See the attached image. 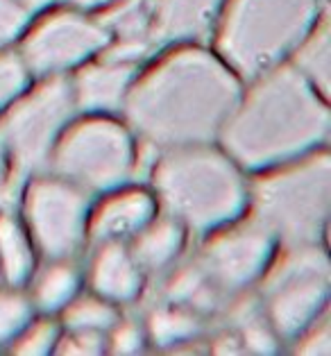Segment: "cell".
Wrapping results in <instances>:
<instances>
[{
  "instance_id": "obj_13",
  "label": "cell",
  "mask_w": 331,
  "mask_h": 356,
  "mask_svg": "<svg viewBox=\"0 0 331 356\" xmlns=\"http://www.w3.org/2000/svg\"><path fill=\"white\" fill-rule=\"evenodd\" d=\"M220 0H156L152 14V43L200 37L209 30Z\"/></svg>"
},
{
  "instance_id": "obj_30",
  "label": "cell",
  "mask_w": 331,
  "mask_h": 356,
  "mask_svg": "<svg viewBox=\"0 0 331 356\" xmlns=\"http://www.w3.org/2000/svg\"><path fill=\"white\" fill-rule=\"evenodd\" d=\"M111 347H114L118 354L138 352L141 350V334H138V329L132 325L120 327V329H116L114 338H111Z\"/></svg>"
},
{
  "instance_id": "obj_15",
  "label": "cell",
  "mask_w": 331,
  "mask_h": 356,
  "mask_svg": "<svg viewBox=\"0 0 331 356\" xmlns=\"http://www.w3.org/2000/svg\"><path fill=\"white\" fill-rule=\"evenodd\" d=\"M152 216V200L150 195L134 191V193L118 195L100 207L95 213L91 236L100 243L116 241L127 234H134L150 220Z\"/></svg>"
},
{
  "instance_id": "obj_3",
  "label": "cell",
  "mask_w": 331,
  "mask_h": 356,
  "mask_svg": "<svg viewBox=\"0 0 331 356\" xmlns=\"http://www.w3.org/2000/svg\"><path fill=\"white\" fill-rule=\"evenodd\" d=\"M156 188L168 209L195 229L227 222L245 204L239 170L211 150L172 152L156 168Z\"/></svg>"
},
{
  "instance_id": "obj_11",
  "label": "cell",
  "mask_w": 331,
  "mask_h": 356,
  "mask_svg": "<svg viewBox=\"0 0 331 356\" xmlns=\"http://www.w3.org/2000/svg\"><path fill=\"white\" fill-rule=\"evenodd\" d=\"M270 257V234L261 225H250L211 241L202 252L209 280L218 291H241L255 280Z\"/></svg>"
},
{
  "instance_id": "obj_17",
  "label": "cell",
  "mask_w": 331,
  "mask_h": 356,
  "mask_svg": "<svg viewBox=\"0 0 331 356\" xmlns=\"http://www.w3.org/2000/svg\"><path fill=\"white\" fill-rule=\"evenodd\" d=\"M0 264L12 286L23 284L32 270V254L23 232L12 216H0Z\"/></svg>"
},
{
  "instance_id": "obj_23",
  "label": "cell",
  "mask_w": 331,
  "mask_h": 356,
  "mask_svg": "<svg viewBox=\"0 0 331 356\" xmlns=\"http://www.w3.org/2000/svg\"><path fill=\"white\" fill-rule=\"evenodd\" d=\"M66 323L73 332H102V329H109L116 323V314L109 304L84 298L68 309Z\"/></svg>"
},
{
  "instance_id": "obj_7",
  "label": "cell",
  "mask_w": 331,
  "mask_h": 356,
  "mask_svg": "<svg viewBox=\"0 0 331 356\" xmlns=\"http://www.w3.org/2000/svg\"><path fill=\"white\" fill-rule=\"evenodd\" d=\"M134 150L127 132L109 120H86L59 143L55 170L84 188L102 191L120 184L132 170Z\"/></svg>"
},
{
  "instance_id": "obj_4",
  "label": "cell",
  "mask_w": 331,
  "mask_h": 356,
  "mask_svg": "<svg viewBox=\"0 0 331 356\" xmlns=\"http://www.w3.org/2000/svg\"><path fill=\"white\" fill-rule=\"evenodd\" d=\"M320 0H232L220 50L243 75H257L291 50L316 19Z\"/></svg>"
},
{
  "instance_id": "obj_32",
  "label": "cell",
  "mask_w": 331,
  "mask_h": 356,
  "mask_svg": "<svg viewBox=\"0 0 331 356\" xmlns=\"http://www.w3.org/2000/svg\"><path fill=\"white\" fill-rule=\"evenodd\" d=\"M14 193L12 186H7V175H5V147L0 143V204L5 202V197Z\"/></svg>"
},
{
  "instance_id": "obj_31",
  "label": "cell",
  "mask_w": 331,
  "mask_h": 356,
  "mask_svg": "<svg viewBox=\"0 0 331 356\" xmlns=\"http://www.w3.org/2000/svg\"><path fill=\"white\" fill-rule=\"evenodd\" d=\"M331 350V338H329V327L322 323L318 329H313L311 338L302 345V352L307 354H329Z\"/></svg>"
},
{
  "instance_id": "obj_34",
  "label": "cell",
  "mask_w": 331,
  "mask_h": 356,
  "mask_svg": "<svg viewBox=\"0 0 331 356\" xmlns=\"http://www.w3.org/2000/svg\"><path fill=\"white\" fill-rule=\"evenodd\" d=\"M68 3H73V5H80V7H95V5H102V3H107V0H68Z\"/></svg>"
},
{
  "instance_id": "obj_24",
  "label": "cell",
  "mask_w": 331,
  "mask_h": 356,
  "mask_svg": "<svg viewBox=\"0 0 331 356\" xmlns=\"http://www.w3.org/2000/svg\"><path fill=\"white\" fill-rule=\"evenodd\" d=\"M236 323L243 332V341L250 347L252 352H275L277 350V338L273 336V332L261 323L259 316H257V309L255 304H241L236 309Z\"/></svg>"
},
{
  "instance_id": "obj_12",
  "label": "cell",
  "mask_w": 331,
  "mask_h": 356,
  "mask_svg": "<svg viewBox=\"0 0 331 356\" xmlns=\"http://www.w3.org/2000/svg\"><path fill=\"white\" fill-rule=\"evenodd\" d=\"M154 0H123L114 10L102 14L100 25L114 32L118 41L107 53V62L132 64L154 48L152 43Z\"/></svg>"
},
{
  "instance_id": "obj_10",
  "label": "cell",
  "mask_w": 331,
  "mask_h": 356,
  "mask_svg": "<svg viewBox=\"0 0 331 356\" xmlns=\"http://www.w3.org/2000/svg\"><path fill=\"white\" fill-rule=\"evenodd\" d=\"M109 32L77 14H57L41 23L25 41L23 57L32 71L52 73L77 64L86 55L107 46Z\"/></svg>"
},
{
  "instance_id": "obj_29",
  "label": "cell",
  "mask_w": 331,
  "mask_h": 356,
  "mask_svg": "<svg viewBox=\"0 0 331 356\" xmlns=\"http://www.w3.org/2000/svg\"><path fill=\"white\" fill-rule=\"evenodd\" d=\"M62 352L66 354H98L102 352V341L98 332H75L62 345Z\"/></svg>"
},
{
  "instance_id": "obj_6",
  "label": "cell",
  "mask_w": 331,
  "mask_h": 356,
  "mask_svg": "<svg viewBox=\"0 0 331 356\" xmlns=\"http://www.w3.org/2000/svg\"><path fill=\"white\" fill-rule=\"evenodd\" d=\"M329 295V264L313 243L298 245L268 277L266 298L275 332L298 336L318 318Z\"/></svg>"
},
{
  "instance_id": "obj_33",
  "label": "cell",
  "mask_w": 331,
  "mask_h": 356,
  "mask_svg": "<svg viewBox=\"0 0 331 356\" xmlns=\"http://www.w3.org/2000/svg\"><path fill=\"white\" fill-rule=\"evenodd\" d=\"M16 5H21L25 12H34V10H41L43 5H48L50 0H14Z\"/></svg>"
},
{
  "instance_id": "obj_19",
  "label": "cell",
  "mask_w": 331,
  "mask_h": 356,
  "mask_svg": "<svg viewBox=\"0 0 331 356\" xmlns=\"http://www.w3.org/2000/svg\"><path fill=\"white\" fill-rule=\"evenodd\" d=\"M179 245H181V229L177 225L170 220L156 222L150 229H145L141 234V238L136 241L134 257L141 266L156 270V268H163L177 254Z\"/></svg>"
},
{
  "instance_id": "obj_8",
  "label": "cell",
  "mask_w": 331,
  "mask_h": 356,
  "mask_svg": "<svg viewBox=\"0 0 331 356\" xmlns=\"http://www.w3.org/2000/svg\"><path fill=\"white\" fill-rule=\"evenodd\" d=\"M75 107L73 89L64 80H52L25 98L0 125V143L16 168L32 170L46 159L59 129Z\"/></svg>"
},
{
  "instance_id": "obj_25",
  "label": "cell",
  "mask_w": 331,
  "mask_h": 356,
  "mask_svg": "<svg viewBox=\"0 0 331 356\" xmlns=\"http://www.w3.org/2000/svg\"><path fill=\"white\" fill-rule=\"evenodd\" d=\"M30 318V307L21 295L0 293V343L21 332Z\"/></svg>"
},
{
  "instance_id": "obj_26",
  "label": "cell",
  "mask_w": 331,
  "mask_h": 356,
  "mask_svg": "<svg viewBox=\"0 0 331 356\" xmlns=\"http://www.w3.org/2000/svg\"><path fill=\"white\" fill-rule=\"evenodd\" d=\"M25 77H28L25 75V64L19 57L14 55L0 57V107L23 89Z\"/></svg>"
},
{
  "instance_id": "obj_22",
  "label": "cell",
  "mask_w": 331,
  "mask_h": 356,
  "mask_svg": "<svg viewBox=\"0 0 331 356\" xmlns=\"http://www.w3.org/2000/svg\"><path fill=\"white\" fill-rule=\"evenodd\" d=\"M150 336L156 345H175L181 341H188L200 332V323L197 318L191 314H181V311H168V309H159L150 316Z\"/></svg>"
},
{
  "instance_id": "obj_16",
  "label": "cell",
  "mask_w": 331,
  "mask_h": 356,
  "mask_svg": "<svg viewBox=\"0 0 331 356\" xmlns=\"http://www.w3.org/2000/svg\"><path fill=\"white\" fill-rule=\"evenodd\" d=\"M93 289L98 291L102 298L127 302L138 293L141 286V275H138L136 261L127 252L109 243L100 250L98 259L93 264Z\"/></svg>"
},
{
  "instance_id": "obj_20",
  "label": "cell",
  "mask_w": 331,
  "mask_h": 356,
  "mask_svg": "<svg viewBox=\"0 0 331 356\" xmlns=\"http://www.w3.org/2000/svg\"><path fill=\"white\" fill-rule=\"evenodd\" d=\"M77 289V273L68 264H55L43 270L34 289V298L43 311H55L73 298Z\"/></svg>"
},
{
  "instance_id": "obj_27",
  "label": "cell",
  "mask_w": 331,
  "mask_h": 356,
  "mask_svg": "<svg viewBox=\"0 0 331 356\" xmlns=\"http://www.w3.org/2000/svg\"><path fill=\"white\" fill-rule=\"evenodd\" d=\"M28 14L30 12H25L14 0H0V46L12 41L23 30Z\"/></svg>"
},
{
  "instance_id": "obj_18",
  "label": "cell",
  "mask_w": 331,
  "mask_h": 356,
  "mask_svg": "<svg viewBox=\"0 0 331 356\" xmlns=\"http://www.w3.org/2000/svg\"><path fill=\"white\" fill-rule=\"evenodd\" d=\"M166 298L179 304H188V307L200 311H209L216 304L218 289L209 280L204 268L200 264H193L181 268L168 282V286H166Z\"/></svg>"
},
{
  "instance_id": "obj_21",
  "label": "cell",
  "mask_w": 331,
  "mask_h": 356,
  "mask_svg": "<svg viewBox=\"0 0 331 356\" xmlns=\"http://www.w3.org/2000/svg\"><path fill=\"white\" fill-rule=\"evenodd\" d=\"M300 73L313 80L322 91L329 89V25L320 23V28L313 32V37L304 43L298 55Z\"/></svg>"
},
{
  "instance_id": "obj_2",
  "label": "cell",
  "mask_w": 331,
  "mask_h": 356,
  "mask_svg": "<svg viewBox=\"0 0 331 356\" xmlns=\"http://www.w3.org/2000/svg\"><path fill=\"white\" fill-rule=\"evenodd\" d=\"M329 111L295 68H275L223 125V143L243 166L289 159L325 141Z\"/></svg>"
},
{
  "instance_id": "obj_5",
  "label": "cell",
  "mask_w": 331,
  "mask_h": 356,
  "mask_svg": "<svg viewBox=\"0 0 331 356\" xmlns=\"http://www.w3.org/2000/svg\"><path fill=\"white\" fill-rule=\"evenodd\" d=\"M329 157L318 154L298 168L264 179L257 186L259 225L293 245L313 243L329 211Z\"/></svg>"
},
{
  "instance_id": "obj_14",
  "label": "cell",
  "mask_w": 331,
  "mask_h": 356,
  "mask_svg": "<svg viewBox=\"0 0 331 356\" xmlns=\"http://www.w3.org/2000/svg\"><path fill=\"white\" fill-rule=\"evenodd\" d=\"M134 71L129 64L104 62L91 66L77 75L73 100L82 109H111L116 107L132 82Z\"/></svg>"
},
{
  "instance_id": "obj_1",
  "label": "cell",
  "mask_w": 331,
  "mask_h": 356,
  "mask_svg": "<svg viewBox=\"0 0 331 356\" xmlns=\"http://www.w3.org/2000/svg\"><path fill=\"white\" fill-rule=\"evenodd\" d=\"M239 98L227 68L202 50H181L134 86L127 116L152 143L193 145L220 132Z\"/></svg>"
},
{
  "instance_id": "obj_28",
  "label": "cell",
  "mask_w": 331,
  "mask_h": 356,
  "mask_svg": "<svg viewBox=\"0 0 331 356\" xmlns=\"http://www.w3.org/2000/svg\"><path fill=\"white\" fill-rule=\"evenodd\" d=\"M52 341H55V327L52 325H39L34 327L32 332L21 338V343L16 345V352L21 354H43L52 347Z\"/></svg>"
},
{
  "instance_id": "obj_9",
  "label": "cell",
  "mask_w": 331,
  "mask_h": 356,
  "mask_svg": "<svg viewBox=\"0 0 331 356\" xmlns=\"http://www.w3.org/2000/svg\"><path fill=\"white\" fill-rule=\"evenodd\" d=\"M86 197L62 181L43 179L30 188L28 220L34 238L52 259L73 254L82 243Z\"/></svg>"
}]
</instances>
